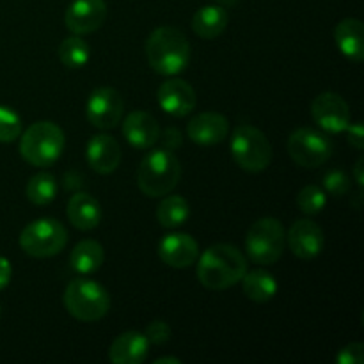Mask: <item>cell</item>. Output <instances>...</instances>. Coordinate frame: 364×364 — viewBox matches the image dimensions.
<instances>
[{"instance_id": "cell-1", "label": "cell", "mask_w": 364, "mask_h": 364, "mask_svg": "<svg viewBox=\"0 0 364 364\" xmlns=\"http://www.w3.org/2000/svg\"><path fill=\"white\" fill-rule=\"evenodd\" d=\"M247 272V259L235 245L215 244L198 263V279L208 290H228Z\"/></svg>"}, {"instance_id": "cell-35", "label": "cell", "mask_w": 364, "mask_h": 364, "mask_svg": "<svg viewBox=\"0 0 364 364\" xmlns=\"http://www.w3.org/2000/svg\"><path fill=\"white\" fill-rule=\"evenodd\" d=\"M363 164H364V160L359 159L358 164H355V167H354V178H355V181H358L359 188H363V185H364V174H363L364 166Z\"/></svg>"}, {"instance_id": "cell-6", "label": "cell", "mask_w": 364, "mask_h": 364, "mask_svg": "<svg viewBox=\"0 0 364 364\" xmlns=\"http://www.w3.org/2000/svg\"><path fill=\"white\" fill-rule=\"evenodd\" d=\"M231 155L238 167L247 173H262L272 162V144L262 130L240 124L231 137Z\"/></svg>"}, {"instance_id": "cell-5", "label": "cell", "mask_w": 364, "mask_h": 364, "mask_svg": "<svg viewBox=\"0 0 364 364\" xmlns=\"http://www.w3.org/2000/svg\"><path fill=\"white\" fill-rule=\"evenodd\" d=\"M66 311L80 322H98L109 313V291L89 277L70 281L63 295Z\"/></svg>"}, {"instance_id": "cell-4", "label": "cell", "mask_w": 364, "mask_h": 364, "mask_svg": "<svg viewBox=\"0 0 364 364\" xmlns=\"http://www.w3.org/2000/svg\"><path fill=\"white\" fill-rule=\"evenodd\" d=\"M66 137L60 127L52 121L32 123L20 135V155L34 167H50L63 153Z\"/></svg>"}, {"instance_id": "cell-34", "label": "cell", "mask_w": 364, "mask_h": 364, "mask_svg": "<svg viewBox=\"0 0 364 364\" xmlns=\"http://www.w3.org/2000/svg\"><path fill=\"white\" fill-rule=\"evenodd\" d=\"M11 274H13L11 262L7 258H4V256H0V290H4L9 284Z\"/></svg>"}, {"instance_id": "cell-19", "label": "cell", "mask_w": 364, "mask_h": 364, "mask_svg": "<svg viewBox=\"0 0 364 364\" xmlns=\"http://www.w3.org/2000/svg\"><path fill=\"white\" fill-rule=\"evenodd\" d=\"M149 354L148 338L137 331H128L119 334L112 341L109 350V359L114 364H141Z\"/></svg>"}, {"instance_id": "cell-23", "label": "cell", "mask_w": 364, "mask_h": 364, "mask_svg": "<svg viewBox=\"0 0 364 364\" xmlns=\"http://www.w3.org/2000/svg\"><path fill=\"white\" fill-rule=\"evenodd\" d=\"M105 259V251L96 240H82L70 255V265L80 276L98 272Z\"/></svg>"}, {"instance_id": "cell-30", "label": "cell", "mask_w": 364, "mask_h": 364, "mask_svg": "<svg viewBox=\"0 0 364 364\" xmlns=\"http://www.w3.org/2000/svg\"><path fill=\"white\" fill-rule=\"evenodd\" d=\"M323 188L333 196H345L350 191V180L343 171H331L323 178Z\"/></svg>"}, {"instance_id": "cell-26", "label": "cell", "mask_w": 364, "mask_h": 364, "mask_svg": "<svg viewBox=\"0 0 364 364\" xmlns=\"http://www.w3.org/2000/svg\"><path fill=\"white\" fill-rule=\"evenodd\" d=\"M59 59L60 63L71 70L84 68L91 59V48L80 36L73 34L70 38L63 39L59 46Z\"/></svg>"}, {"instance_id": "cell-7", "label": "cell", "mask_w": 364, "mask_h": 364, "mask_svg": "<svg viewBox=\"0 0 364 364\" xmlns=\"http://www.w3.org/2000/svg\"><path fill=\"white\" fill-rule=\"evenodd\" d=\"M287 233L281 220L274 217L258 219L247 231L245 252L258 265H272L283 256Z\"/></svg>"}, {"instance_id": "cell-36", "label": "cell", "mask_w": 364, "mask_h": 364, "mask_svg": "<svg viewBox=\"0 0 364 364\" xmlns=\"http://www.w3.org/2000/svg\"><path fill=\"white\" fill-rule=\"evenodd\" d=\"M155 364H181V361L176 358H160L156 359Z\"/></svg>"}, {"instance_id": "cell-8", "label": "cell", "mask_w": 364, "mask_h": 364, "mask_svg": "<svg viewBox=\"0 0 364 364\" xmlns=\"http://www.w3.org/2000/svg\"><path fill=\"white\" fill-rule=\"evenodd\" d=\"M68 244V231L57 219L28 223L20 233V247L32 258H52Z\"/></svg>"}, {"instance_id": "cell-29", "label": "cell", "mask_w": 364, "mask_h": 364, "mask_svg": "<svg viewBox=\"0 0 364 364\" xmlns=\"http://www.w3.org/2000/svg\"><path fill=\"white\" fill-rule=\"evenodd\" d=\"M21 135V119L11 107L0 105V142H13Z\"/></svg>"}, {"instance_id": "cell-10", "label": "cell", "mask_w": 364, "mask_h": 364, "mask_svg": "<svg viewBox=\"0 0 364 364\" xmlns=\"http://www.w3.org/2000/svg\"><path fill=\"white\" fill-rule=\"evenodd\" d=\"M123 96L114 87H98L91 92L85 114L92 127L100 130H112L123 119Z\"/></svg>"}, {"instance_id": "cell-18", "label": "cell", "mask_w": 364, "mask_h": 364, "mask_svg": "<svg viewBox=\"0 0 364 364\" xmlns=\"http://www.w3.org/2000/svg\"><path fill=\"white\" fill-rule=\"evenodd\" d=\"M87 164L98 174H110L117 169L121 162L119 142L107 134L95 135L85 149Z\"/></svg>"}, {"instance_id": "cell-2", "label": "cell", "mask_w": 364, "mask_h": 364, "mask_svg": "<svg viewBox=\"0 0 364 364\" xmlns=\"http://www.w3.org/2000/svg\"><path fill=\"white\" fill-rule=\"evenodd\" d=\"M146 57L153 71L173 77L181 73L191 63V43L180 28L164 25L149 34Z\"/></svg>"}, {"instance_id": "cell-3", "label": "cell", "mask_w": 364, "mask_h": 364, "mask_svg": "<svg viewBox=\"0 0 364 364\" xmlns=\"http://www.w3.org/2000/svg\"><path fill=\"white\" fill-rule=\"evenodd\" d=\"M181 176V164L171 149L156 148L142 159L137 169V185L148 198L171 194Z\"/></svg>"}, {"instance_id": "cell-14", "label": "cell", "mask_w": 364, "mask_h": 364, "mask_svg": "<svg viewBox=\"0 0 364 364\" xmlns=\"http://www.w3.org/2000/svg\"><path fill=\"white\" fill-rule=\"evenodd\" d=\"M156 98L164 112L173 117L188 116L196 107L194 87L181 78H169L164 82L159 87Z\"/></svg>"}, {"instance_id": "cell-22", "label": "cell", "mask_w": 364, "mask_h": 364, "mask_svg": "<svg viewBox=\"0 0 364 364\" xmlns=\"http://www.w3.org/2000/svg\"><path fill=\"white\" fill-rule=\"evenodd\" d=\"M228 13L223 6H203L192 16V31L203 39H213L228 27Z\"/></svg>"}, {"instance_id": "cell-38", "label": "cell", "mask_w": 364, "mask_h": 364, "mask_svg": "<svg viewBox=\"0 0 364 364\" xmlns=\"http://www.w3.org/2000/svg\"><path fill=\"white\" fill-rule=\"evenodd\" d=\"M0 315H2V306H0Z\"/></svg>"}, {"instance_id": "cell-27", "label": "cell", "mask_w": 364, "mask_h": 364, "mask_svg": "<svg viewBox=\"0 0 364 364\" xmlns=\"http://www.w3.org/2000/svg\"><path fill=\"white\" fill-rule=\"evenodd\" d=\"M27 198L32 205L45 206L55 199L57 196V181L55 176L50 173H38L28 180L27 188Z\"/></svg>"}, {"instance_id": "cell-25", "label": "cell", "mask_w": 364, "mask_h": 364, "mask_svg": "<svg viewBox=\"0 0 364 364\" xmlns=\"http://www.w3.org/2000/svg\"><path fill=\"white\" fill-rule=\"evenodd\" d=\"M188 215H191V206L181 196H166L156 208V219L160 226L167 230L180 228L181 224L187 223Z\"/></svg>"}, {"instance_id": "cell-21", "label": "cell", "mask_w": 364, "mask_h": 364, "mask_svg": "<svg viewBox=\"0 0 364 364\" xmlns=\"http://www.w3.org/2000/svg\"><path fill=\"white\" fill-rule=\"evenodd\" d=\"M334 41L347 59L361 63L364 59V27L358 18H345L334 28Z\"/></svg>"}, {"instance_id": "cell-16", "label": "cell", "mask_w": 364, "mask_h": 364, "mask_svg": "<svg viewBox=\"0 0 364 364\" xmlns=\"http://www.w3.org/2000/svg\"><path fill=\"white\" fill-rule=\"evenodd\" d=\"M191 141L199 146H215L223 142L230 134V123L223 114L201 112L192 117L187 124Z\"/></svg>"}, {"instance_id": "cell-15", "label": "cell", "mask_w": 364, "mask_h": 364, "mask_svg": "<svg viewBox=\"0 0 364 364\" xmlns=\"http://www.w3.org/2000/svg\"><path fill=\"white\" fill-rule=\"evenodd\" d=\"M159 256L173 269H188L199 258V245L191 235L171 233L159 244Z\"/></svg>"}, {"instance_id": "cell-33", "label": "cell", "mask_w": 364, "mask_h": 364, "mask_svg": "<svg viewBox=\"0 0 364 364\" xmlns=\"http://www.w3.org/2000/svg\"><path fill=\"white\" fill-rule=\"evenodd\" d=\"M348 132V142H350V146H354L355 149H361L364 148V128H363V123H354V124H348L347 128Z\"/></svg>"}, {"instance_id": "cell-32", "label": "cell", "mask_w": 364, "mask_h": 364, "mask_svg": "<svg viewBox=\"0 0 364 364\" xmlns=\"http://www.w3.org/2000/svg\"><path fill=\"white\" fill-rule=\"evenodd\" d=\"M338 364H363L364 363V345L363 343H348L338 352Z\"/></svg>"}, {"instance_id": "cell-9", "label": "cell", "mask_w": 364, "mask_h": 364, "mask_svg": "<svg viewBox=\"0 0 364 364\" xmlns=\"http://www.w3.org/2000/svg\"><path fill=\"white\" fill-rule=\"evenodd\" d=\"M333 141L313 128H299L288 139V155L304 169H316L333 156Z\"/></svg>"}, {"instance_id": "cell-37", "label": "cell", "mask_w": 364, "mask_h": 364, "mask_svg": "<svg viewBox=\"0 0 364 364\" xmlns=\"http://www.w3.org/2000/svg\"><path fill=\"white\" fill-rule=\"evenodd\" d=\"M217 2L224 4V6H233V4L237 2V0H217Z\"/></svg>"}, {"instance_id": "cell-31", "label": "cell", "mask_w": 364, "mask_h": 364, "mask_svg": "<svg viewBox=\"0 0 364 364\" xmlns=\"http://www.w3.org/2000/svg\"><path fill=\"white\" fill-rule=\"evenodd\" d=\"M144 336L148 338L149 343H153V345L167 343V341H169V338H171L169 323L162 322V320H155V322H151L148 326Z\"/></svg>"}, {"instance_id": "cell-20", "label": "cell", "mask_w": 364, "mask_h": 364, "mask_svg": "<svg viewBox=\"0 0 364 364\" xmlns=\"http://www.w3.org/2000/svg\"><path fill=\"white\" fill-rule=\"evenodd\" d=\"M66 213L70 223L80 231L95 230L102 220V206L98 199H95L87 192H77L71 196Z\"/></svg>"}, {"instance_id": "cell-12", "label": "cell", "mask_w": 364, "mask_h": 364, "mask_svg": "<svg viewBox=\"0 0 364 364\" xmlns=\"http://www.w3.org/2000/svg\"><path fill=\"white\" fill-rule=\"evenodd\" d=\"M105 18V0H73L64 13V25L71 34L85 36L98 31Z\"/></svg>"}, {"instance_id": "cell-28", "label": "cell", "mask_w": 364, "mask_h": 364, "mask_svg": "<svg viewBox=\"0 0 364 364\" xmlns=\"http://www.w3.org/2000/svg\"><path fill=\"white\" fill-rule=\"evenodd\" d=\"M327 203V194L318 185H308L297 194V206L308 215H316L323 210Z\"/></svg>"}, {"instance_id": "cell-17", "label": "cell", "mask_w": 364, "mask_h": 364, "mask_svg": "<svg viewBox=\"0 0 364 364\" xmlns=\"http://www.w3.org/2000/svg\"><path fill=\"white\" fill-rule=\"evenodd\" d=\"M123 135L128 144L137 149H149L160 137V124L144 110H134L123 121Z\"/></svg>"}, {"instance_id": "cell-24", "label": "cell", "mask_w": 364, "mask_h": 364, "mask_svg": "<svg viewBox=\"0 0 364 364\" xmlns=\"http://www.w3.org/2000/svg\"><path fill=\"white\" fill-rule=\"evenodd\" d=\"M242 288H244L245 297L255 302H269L277 294V281L269 270L255 269L251 272H245L242 277Z\"/></svg>"}, {"instance_id": "cell-11", "label": "cell", "mask_w": 364, "mask_h": 364, "mask_svg": "<svg viewBox=\"0 0 364 364\" xmlns=\"http://www.w3.org/2000/svg\"><path fill=\"white\" fill-rule=\"evenodd\" d=\"M311 116L315 123L327 134H341L350 124V109L338 92H322L311 103Z\"/></svg>"}, {"instance_id": "cell-13", "label": "cell", "mask_w": 364, "mask_h": 364, "mask_svg": "<svg viewBox=\"0 0 364 364\" xmlns=\"http://www.w3.org/2000/svg\"><path fill=\"white\" fill-rule=\"evenodd\" d=\"M290 251L301 259H313L323 251V231L316 223L301 219L291 224L287 233Z\"/></svg>"}]
</instances>
